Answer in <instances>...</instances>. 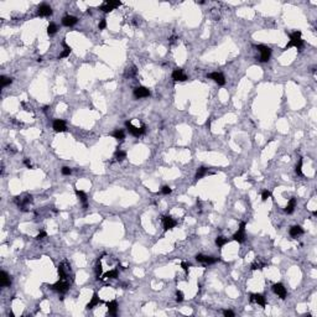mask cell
I'll use <instances>...</instances> for the list:
<instances>
[{
    "instance_id": "cell-1",
    "label": "cell",
    "mask_w": 317,
    "mask_h": 317,
    "mask_svg": "<svg viewBox=\"0 0 317 317\" xmlns=\"http://www.w3.org/2000/svg\"><path fill=\"white\" fill-rule=\"evenodd\" d=\"M302 45H303V40L301 38V31H295L294 34H291V36H290V42L285 46L284 50H287L290 47L301 48Z\"/></svg>"
},
{
    "instance_id": "cell-2",
    "label": "cell",
    "mask_w": 317,
    "mask_h": 317,
    "mask_svg": "<svg viewBox=\"0 0 317 317\" xmlns=\"http://www.w3.org/2000/svg\"><path fill=\"white\" fill-rule=\"evenodd\" d=\"M260 52V61L261 62H266L270 60V56H271V48L265 46V45H259L257 47Z\"/></svg>"
},
{
    "instance_id": "cell-3",
    "label": "cell",
    "mask_w": 317,
    "mask_h": 317,
    "mask_svg": "<svg viewBox=\"0 0 317 317\" xmlns=\"http://www.w3.org/2000/svg\"><path fill=\"white\" fill-rule=\"evenodd\" d=\"M125 126L128 128L129 133L131 135H134V136H140V135H142L145 133V125H142L141 128H136V126H134L133 124H131V122H126Z\"/></svg>"
},
{
    "instance_id": "cell-4",
    "label": "cell",
    "mask_w": 317,
    "mask_h": 317,
    "mask_svg": "<svg viewBox=\"0 0 317 317\" xmlns=\"http://www.w3.org/2000/svg\"><path fill=\"white\" fill-rule=\"evenodd\" d=\"M70 287V284L66 281V280H60L58 283L51 285V289L55 290V291H58V292H66Z\"/></svg>"
},
{
    "instance_id": "cell-5",
    "label": "cell",
    "mask_w": 317,
    "mask_h": 317,
    "mask_svg": "<svg viewBox=\"0 0 317 317\" xmlns=\"http://www.w3.org/2000/svg\"><path fill=\"white\" fill-rule=\"evenodd\" d=\"M244 232H245V222H240L239 229H238V232L233 235V239H234L235 242H238V243L244 242V237H245Z\"/></svg>"
},
{
    "instance_id": "cell-6",
    "label": "cell",
    "mask_w": 317,
    "mask_h": 317,
    "mask_svg": "<svg viewBox=\"0 0 317 317\" xmlns=\"http://www.w3.org/2000/svg\"><path fill=\"white\" fill-rule=\"evenodd\" d=\"M273 290H274V292L279 296L280 299H286V296H287V291H286V289H285V286L283 285V284H280V283H277V284H275L274 286H273Z\"/></svg>"
},
{
    "instance_id": "cell-7",
    "label": "cell",
    "mask_w": 317,
    "mask_h": 317,
    "mask_svg": "<svg viewBox=\"0 0 317 317\" xmlns=\"http://www.w3.org/2000/svg\"><path fill=\"white\" fill-rule=\"evenodd\" d=\"M207 77L211 78V79H213V81H214L216 83H218L219 86H224V84H226V78H224V76H223L222 73H219V72L209 73V74H207Z\"/></svg>"
},
{
    "instance_id": "cell-8",
    "label": "cell",
    "mask_w": 317,
    "mask_h": 317,
    "mask_svg": "<svg viewBox=\"0 0 317 317\" xmlns=\"http://www.w3.org/2000/svg\"><path fill=\"white\" fill-rule=\"evenodd\" d=\"M120 2H105L99 9L102 10V11H104V12H109V11H112L113 9H115V8H118V6H120Z\"/></svg>"
},
{
    "instance_id": "cell-9",
    "label": "cell",
    "mask_w": 317,
    "mask_h": 317,
    "mask_svg": "<svg viewBox=\"0 0 317 317\" xmlns=\"http://www.w3.org/2000/svg\"><path fill=\"white\" fill-rule=\"evenodd\" d=\"M134 96L135 98H146L150 96V90L145 87H138L134 89Z\"/></svg>"
},
{
    "instance_id": "cell-10",
    "label": "cell",
    "mask_w": 317,
    "mask_h": 317,
    "mask_svg": "<svg viewBox=\"0 0 317 317\" xmlns=\"http://www.w3.org/2000/svg\"><path fill=\"white\" fill-rule=\"evenodd\" d=\"M37 15L38 16H50L52 15V9L51 6L46 5V4H42L38 6V10H37Z\"/></svg>"
},
{
    "instance_id": "cell-11",
    "label": "cell",
    "mask_w": 317,
    "mask_h": 317,
    "mask_svg": "<svg viewBox=\"0 0 317 317\" xmlns=\"http://www.w3.org/2000/svg\"><path fill=\"white\" fill-rule=\"evenodd\" d=\"M162 223H164V229L165 230H168V229H172L175 226H176V221L172 218V217H162Z\"/></svg>"
},
{
    "instance_id": "cell-12",
    "label": "cell",
    "mask_w": 317,
    "mask_h": 317,
    "mask_svg": "<svg viewBox=\"0 0 317 317\" xmlns=\"http://www.w3.org/2000/svg\"><path fill=\"white\" fill-rule=\"evenodd\" d=\"M250 302H257L258 305H260L263 307L266 305L265 297H264L261 294H252V295H250Z\"/></svg>"
},
{
    "instance_id": "cell-13",
    "label": "cell",
    "mask_w": 317,
    "mask_h": 317,
    "mask_svg": "<svg viewBox=\"0 0 317 317\" xmlns=\"http://www.w3.org/2000/svg\"><path fill=\"white\" fill-rule=\"evenodd\" d=\"M54 129H55L56 133H63V131H66L67 128H66L64 120H62V119H56L54 122Z\"/></svg>"
},
{
    "instance_id": "cell-14",
    "label": "cell",
    "mask_w": 317,
    "mask_h": 317,
    "mask_svg": "<svg viewBox=\"0 0 317 317\" xmlns=\"http://www.w3.org/2000/svg\"><path fill=\"white\" fill-rule=\"evenodd\" d=\"M172 78L175 81H180V82H183L187 79V76L183 73V71L181 68H176L174 72H172Z\"/></svg>"
},
{
    "instance_id": "cell-15",
    "label": "cell",
    "mask_w": 317,
    "mask_h": 317,
    "mask_svg": "<svg viewBox=\"0 0 317 317\" xmlns=\"http://www.w3.org/2000/svg\"><path fill=\"white\" fill-rule=\"evenodd\" d=\"M196 260L200 261V263H204V264H214L218 259L212 258V257H206V255H202V254H198V255H196Z\"/></svg>"
},
{
    "instance_id": "cell-16",
    "label": "cell",
    "mask_w": 317,
    "mask_h": 317,
    "mask_svg": "<svg viewBox=\"0 0 317 317\" xmlns=\"http://www.w3.org/2000/svg\"><path fill=\"white\" fill-rule=\"evenodd\" d=\"M10 284H11V280H10L9 275L5 271H2L0 273V286L6 287V286H10Z\"/></svg>"
},
{
    "instance_id": "cell-17",
    "label": "cell",
    "mask_w": 317,
    "mask_h": 317,
    "mask_svg": "<svg viewBox=\"0 0 317 317\" xmlns=\"http://www.w3.org/2000/svg\"><path fill=\"white\" fill-rule=\"evenodd\" d=\"M77 21H78V19L76 18V16H71V15H67V16H64L63 19H62V24L64 25V26H73V25H76L77 24Z\"/></svg>"
},
{
    "instance_id": "cell-18",
    "label": "cell",
    "mask_w": 317,
    "mask_h": 317,
    "mask_svg": "<svg viewBox=\"0 0 317 317\" xmlns=\"http://www.w3.org/2000/svg\"><path fill=\"white\" fill-rule=\"evenodd\" d=\"M107 307H108L109 315H112V316H115V315H116V311H118V302H116L115 300L107 302Z\"/></svg>"
},
{
    "instance_id": "cell-19",
    "label": "cell",
    "mask_w": 317,
    "mask_h": 317,
    "mask_svg": "<svg viewBox=\"0 0 317 317\" xmlns=\"http://www.w3.org/2000/svg\"><path fill=\"white\" fill-rule=\"evenodd\" d=\"M295 207H296V198H291V200L289 201L286 208H285V212H286L287 214H291V213L294 212Z\"/></svg>"
},
{
    "instance_id": "cell-20",
    "label": "cell",
    "mask_w": 317,
    "mask_h": 317,
    "mask_svg": "<svg viewBox=\"0 0 317 317\" xmlns=\"http://www.w3.org/2000/svg\"><path fill=\"white\" fill-rule=\"evenodd\" d=\"M302 233H303V229L300 226H294V227L290 228V235H291V237H297V235H300Z\"/></svg>"
},
{
    "instance_id": "cell-21",
    "label": "cell",
    "mask_w": 317,
    "mask_h": 317,
    "mask_svg": "<svg viewBox=\"0 0 317 317\" xmlns=\"http://www.w3.org/2000/svg\"><path fill=\"white\" fill-rule=\"evenodd\" d=\"M98 303H100V300H99L98 295H97V294H94V295H93V297H92V300H90V302H89L88 305H87V309H88V310L93 309L94 306H97V305H98Z\"/></svg>"
},
{
    "instance_id": "cell-22",
    "label": "cell",
    "mask_w": 317,
    "mask_h": 317,
    "mask_svg": "<svg viewBox=\"0 0 317 317\" xmlns=\"http://www.w3.org/2000/svg\"><path fill=\"white\" fill-rule=\"evenodd\" d=\"M62 45H63V47H64V50H63V52L62 54L60 55V57L58 58H64V57H68L70 56V54H71V47L66 44V41H63L62 42Z\"/></svg>"
},
{
    "instance_id": "cell-23",
    "label": "cell",
    "mask_w": 317,
    "mask_h": 317,
    "mask_svg": "<svg viewBox=\"0 0 317 317\" xmlns=\"http://www.w3.org/2000/svg\"><path fill=\"white\" fill-rule=\"evenodd\" d=\"M116 277H118V270L113 269V270H110L108 273H105L102 279H116Z\"/></svg>"
},
{
    "instance_id": "cell-24",
    "label": "cell",
    "mask_w": 317,
    "mask_h": 317,
    "mask_svg": "<svg viewBox=\"0 0 317 317\" xmlns=\"http://www.w3.org/2000/svg\"><path fill=\"white\" fill-rule=\"evenodd\" d=\"M112 136H113L114 139H116V140H123V139H124V131L118 129V130L113 131V133H112Z\"/></svg>"
},
{
    "instance_id": "cell-25",
    "label": "cell",
    "mask_w": 317,
    "mask_h": 317,
    "mask_svg": "<svg viewBox=\"0 0 317 317\" xmlns=\"http://www.w3.org/2000/svg\"><path fill=\"white\" fill-rule=\"evenodd\" d=\"M206 175H207V168L206 167H200V168H198V171H197V174H196V180H200V178H202Z\"/></svg>"
},
{
    "instance_id": "cell-26",
    "label": "cell",
    "mask_w": 317,
    "mask_h": 317,
    "mask_svg": "<svg viewBox=\"0 0 317 317\" xmlns=\"http://www.w3.org/2000/svg\"><path fill=\"white\" fill-rule=\"evenodd\" d=\"M56 32H57V26H56V24L51 22V24L47 26V34H48V35H55Z\"/></svg>"
},
{
    "instance_id": "cell-27",
    "label": "cell",
    "mask_w": 317,
    "mask_h": 317,
    "mask_svg": "<svg viewBox=\"0 0 317 317\" xmlns=\"http://www.w3.org/2000/svg\"><path fill=\"white\" fill-rule=\"evenodd\" d=\"M76 194L77 197L81 200L83 203H87V194L83 192V191H79V190H76Z\"/></svg>"
},
{
    "instance_id": "cell-28",
    "label": "cell",
    "mask_w": 317,
    "mask_h": 317,
    "mask_svg": "<svg viewBox=\"0 0 317 317\" xmlns=\"http://www.w3.org/2000/svg\"><path fill=\"white\" fill-rule=\"evenodd\" d=\"M228 243V239L227 238H224V237H217V239H216V244L221 248V247H223L224 244H227Z\"/></svg>"
},
{
    "instance_id": "cell-29",
    "label": "cell",
    "mask_w": 317,
    "mask_h": 317,
    "mask_svg": "<svg viewBox=\"0 0 317 317\" xmlns=\"http://www.w3.org/2000/svg\"><path fill=\"white\" fill-rule=\"evenodd\" d=\"M264 266H265V264H261L260 260H255L253 264H252V270H258V269H263Z\"/></svg>"
},
{
    "instance_id": "cell-30",
    "label": "cell",
    "mask_w": 317,
    "mask_h": 317,
    "mask_svg": "<svg viewBox=\"0 0 317 317\" xmlns=\"http://www.w3.org/2000/svg\"><path fill=\"white\" fill-rule=\"evenodd\" d=\"M0 81H2V88H4V87H6V86L11 84L12 79H11V78H8V77H4V76H2V78H0Z\"/></svg>"
},
{
    "instance_id": "cell-31",
    "label": "cell",
    "mask_w": 317,
    "mask_h": 317,
    "mask_svg": "<svg viewBox=\"0 0 317 317\" xmlns=\"http://www.w3.org/2000/svg\"><path fill=\"white\" fill-rule=\"evenodd\" d=\"M102 274H103V268H102V264L98 261V264H97V266H96V276H97V279L99 280L100 279V276H102Z\"/></svg>"
},
{
    "instance_id": "cell-32",
    "label": "cell",
    "mask_w": 317,
    "mask_h": 317,
    "mask_svg": "<svg viewBox=\"0 0 317 317\" xmlns=\"http://www.w3.org/2000/svg\"><path fill=\"white\" fill-rule=\"evenodd\" d=\"M125 156H126V154H125L124 151H122V150H118V151L115 152V157H116V160H124V158H125Z\"/></svg>"
},
{
    "instance_id": "cell-33",
    "label": "cell",
    "mask_w": 317,
    "mask_h": 317,
    "mask_svg": "<svg viewBox=\"0 0 317 317\" xmlns=\"http://www.w3.org/2000/svg\"><path fill=\"white\" fill-rule=\"evenodd\" d=\"M295 171H296V174H297L299 176H302V160H301V158H300L299 164L296 165V168H295Z\"/></svg>"
},
{
    "instance_id": "cell-34",
    "label": "cell",
    "mask_w": 317,
    "mask_h": 317,
    "mask_svg": "<svg viewBox=\"0 0 317 317\" xmlns=\"http://www.w3.org/2000/svg\"><path fill=\"white\" fill-rule=\"evenodd\" d=\"M271 196V193H270V191H268V190H265V191H263V193H261V200L263 201H266L268 198Z\"/></svg>"
},
{
    "instance_id": "cell-35",
    "label": "cell",
    "mask_w": 317,
    "mask_h": 317,
    "mask_svg": "<svg viewBox=\"0 0 317 317\" xmlns=\"http://www.w3.org/2000/svg\"><path fill=\"white\" fill-rule=\"evenodd\" d=\"M61 172H62V175H71V168L70 167H67V166H64V167H62V170H61Z\"/></svg>"
},
{
    "instance_id": "cell-36",
    "label": "cell",
    "mask_w": 317,
    "mask_h": 317,
    "mask_svg": "<svg viewBox=\"0 0 317 317\" xmlns=\"http://www.w3.org/2000/svg\"><path fill=\"white\" fill-rule=\"evenodd\" d=\"M105 26H107V21H105V19H102V20H100V22H99V25H98L99 30H103V29H105Z\"/></svg>"
},
{
    "instance_id": "cell-37",
    "label": "cell",
    "mask_w": 317,
    "mask_h": 317,
    "mask_svg": "<svg viewBox=\"0 0 317 317\" xmlns=\"http://www.w3.org/2000/svg\"><path fill=\"white\" fill-rule=\"evenodd\" d=\"M223 315L226 316V317H234V312L230 311V310H226V311H223Z\"/></svg>"
},
{
    "instance_id": "cell-38",
    "label": "cell",
    "mask_w": 317,
    "mask_h": 317,
    "mask_svg": "<svg viewBox=\"0 0 317 317\" xmlns=\"http://www.w3.org/2000/svg\"><path fill=\"white\" fill-rule=\"evenodd\" d=\"M161 192H162L164 194H170V193H171V188H170L168 186H164V187L161 188Z\"/></svg>"
},
{
    "instance_id": "cell-39",
    "label": "cell",
    "mask_w": 317,
    "mask_h": 317,
    "mask_svg": "<svg viewBox=\"0 0 317 317\" xmlns=\"http://www.w3.org/2000/svg\"><path fill=\"white\" fill-rule=\"evenodd\" d=\"M176 300H177L178 302L183 301V294H182V291H177V292H176Z\"/></svg>"
},
{
    "instance_id": "cell-40",
    "label": "cell",
    "mask_w": 317,
    "mask_h": 317,
    "mask_svg": "<svg viewBox=\"0 0 317 317\" xmlns=\"http://www.w3.org/2000/svg\"><path fill=\"white\" fill-rule=\"evenodd\" d=\"M181 268L185 270V273H188V268H190V264L187 263H181Z\"/></svg>"
},
{
    "instance_id": "cell-41",
    "label": "cell",
    "mask_w": 317,
    "mask_h": 317,
    "mask_svg": "<svg viewBox=\"0 0 317 317\" xmlns=\"http://www.w3.org/2000/svg\"><path fill=\"white\" fill-rule=\"evenodd\" d=\"M46 235H47L46 232H41V233H40V234L36 237V239H44V238H45Z\"/></svg>"
},
{
    "instance_id": "cell-42",
    "label": "cell",
    "mask_w": 317,
    "mask_h": 317,
    "mask_svg": "<svg viewBox=\"0 0 317 317\" xmlns=\"http://www.w3.org/2000/svg\"><path fill=\"white\" fill-rule=\"evenodd\" d=\"M24 162H25V165L28 166L29 168H31V162H30V160H29V158H26V160H25Z\"/></svg>"
}]
</instances>
